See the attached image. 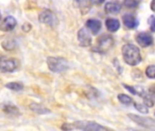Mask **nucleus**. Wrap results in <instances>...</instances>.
<instances>
[{"label":"nucleus","mask_w":155,"mask_h":131,"mask_svg":"<svg viewBox=\"0 0 155 131\" xmlns=\"http://www.w3.org/2000/svg\"><path fill=\"white\" fill-rule=\"evenodd\" d=\"M62 129H64V130H72L73 129L72 123H64L62 126Z\"/></svg>","instance_id":"bb28decb"},{"label":"nucleus","mask_w":155,"mask_h":131,"mask_svg":"<svg viewBox=\"0 0 155 131\" xmlns=\"http://www.w3.org/2000/svg\"><path fill=\"white\" fill-rule=\"evenodd\" d=\"M72 126H73V129H81V130L86 131H104L107 129L106 128L101 126L100 124L89 120L76 121L74 123H72Z\"/></svg>","instance_id":"7ed1b4c3"},{"label":"nucleus","mask_w":155,"mask_h":131,"mask_svg":"<svg viewBox=\"0 0 155 131\" xmlns=\"http://www.w3.org/2000/svg\"><path fill=\"white\" fill-rule=\"evenodd\" d=\"M105 26L110 32H116L120 27V22L115 18H107L105 21Z\"/></svg>","instance_id":"4468645a"},{"label":"nucleus","mask_w":155,"mask_h":131,"mask_svg":"<svg viewBox=\"0 0 155 131\" xmlns=\"http://www.w3.org/2000/svg\"><path fill=\"white\" fill-rule=\"evenodd\" d=\"M118 100L124 104V105H126V106H129L131 104H133V99L131 97H129L128 95H125V94H119L118 95Z\"/></svg>","instance_id":"a211bd4d"},{"label":"nucleus","mask_w":155,"mask_h":131,"mask_svg":"<svg viewBox=\"0 0 155 131\" xmlns=\"http://www.w3.org/2000/svg\"><path fill=\"white\" fill-rule=\"evenodd\" d=\"M38 19L41 23L51 27H54L58 24V18L56 17L55 14L50 9H44L43 11H41L39 13Z\"/></svg>","instance_id":"39448f33"},{"label":"nucleus","mask_w":155,"mask_h":131,"mask_svg":"<svg viewBox=\"0 0 155 131\" xmlns=\"http://www.w3.org/2000/svg\"><path fill=\"white\" fill-rule=\"evenodd\" d=\"M3 110L5 114L11 116V117H17L20 115V111L18 109V108H16L14 105H5L3 107Z\"/></svg>","instance_id":"dca6fc26"},{"label":"nucleus","mask_w":155,"mask_h":131,"mask_svg":"<svg viewBox=\"0 0 155 131\" xmlns=\"http://www.w3.org/2000/svg\"><path fill=\"white\" fill-rule=\"evenodd\" d=\"M30 109L36 113V114H39V115H45V114H48L50 113V110L48 109H46L45 107H44L43 105L41 104H37V103H32L30 106H29Z\"/></svg>","instance_id":"2eb2a0df"},{"label":"nucleus","mask_w":155,"mask_h":131,"mask_svg":"<svg viewBox=\"0 0 155 131\" xmlns=\"http://www.w3.org/2000/svg\"><path fill=\"white\" fill-rule=\"evenodd\" d=\"M76 5H80L81 4H82V2H83V0H73Z\"/></svg>","instance_id":"7c9ffc66"},{"label":"nucleus","mask_w":155,"mask_h":131,"mask_svg":"<svg viewBox=\"0 0 155 131\" xmlns=\"http://www.w3.org/2000/svg\"><path fill=\"white\" fill-rule=\"evenodd\" d=\"M140 4L139 0H124V5L127 8H136Z\"/></svg>","instance_id":"412c9836"},{"label":"nucleus","mask_w":155,"mask_h":131,"mask_svg":"<svg viewBox=\"0 0 155 131\" xmlns=\"http://www.w3.org/2000/svg\"><path fill=\"white\" fill-rule=\"evenodd\" d=\"M136 42L143 47H147L151 46L153 42V36L147 32H141L136 36Z\"/></svg>","instance_id":"6e6552de"},{"label":"nucleus","mask_w":155,"mask_h":131,"mask_svg":"<svg viewBox=\"0 0 155 131\" xmlns=\"http://www.w3.org/2000/svg\"><path fill=\"white\" fill-rule=\"evenodd\" d=\"M90 3H92L93 5H102L104 0H89Z\"/></svg>","instance_id":"cd10ccee"},{"label":"nucleus","mask_w":155,"mask_h":131,"mask_svg":"<svg viewBox=\"0 0 155 131\" xmlns=\"http://www.w3.org/2000/svg\"><path fill=\"white\" fill-rule=\"evenodd\" d=\"M22 29H23L24 32H29V31L32 29V26H31V24H29V23H25V24L22 26Z\"/></svg>","instance_id":"a878e982"},{"label":"nucleus","mask_w":155,"mask_h":131,"mask_svg":"<svg viewBox=\"0 0 155 131\" xmlns=\"http://www.w3.org/2000/svg\"><path fill=\"white\" fill-rule=\"evenodd\" d=\"M46 63L48 68L54 73L64 72L69 67L67 60L60 57H48L46 59Z\"/></svg>","instance_id":"f03ea898"},{"label":"nucleus","mask_w":155,"mask_h":131,"mask_svg":"<svg viewBox=\"0 0 155 131\" xmlns=\"http://www.w3.org/2000/svg\"><path fill=\"white\" fill-rule=\"evenodd\" d=\"M19 61L15 58L0 57V70L5 73H12L19 68Z\"/></svg>","instance_id":"20e7f679"},{"label":"nucleus","mask_w":155,"mask_h":131,"mask_svg":"<svg viewBox=\"0 0 155 131\" xmlns=\"http://www.w3.org/2000/svg\"><path fill=\"white\" fill-rule=\"evenodd\" d=\"M151 9L155 12V0H153L152 2H151Z\"/></svg>","instance_id":"c756f323"},{"label":"nucleus","mask_w":155,"mask_h":131,"mask_svg":"<svg viewBox=\"0 0 155 131\" xmlns=\"http://www.w3.org/2000/svg\"><path fill=\"white\" fill-rule=\"evenodd\" d=\"M146 76L149 78H155V65H151L149 66L146 70H145Z\"/></svg>","instance_id":"5701e85b"},{"label":"nucleus","mask_w":155,"mask_h":131,"mask_svg":"<svg viewBox=\"0 0 155 131\" xmlns=\"http://www.w3.org/2000/svg\"><path fill=\"white\" fill-rule=\"evenodd\" d=\"M5 88L13 91H21L24 88V85L20 82H10L5 85Z\"/></svg>","instance_id":"f3484780"},{"label":"nucleus","mask_w":155,"mask_h":131,"mask_svg":"<svg viewBox=\"0 0 155 131\" xmlns=\"http://www.w3.org/2000/svg\"><path fill=\"white\" fill-rule=\"evenodd\" d=\"M124 87L127 90H129L132 94H134V95H138V90H137L136 88H134V87H131V86L125 85V84H124Z\"/></svg>","instance_id":"393cba45"},{"label":"nucleus","mask_w":155,"mask_h":131,"mask_svg":"<svg viewBox=\"0 0 155 131\" xmlns=\"http://www.w3.org/2000/svg\"><path fill=\"white\" fill-rule=\"evenodd\" d=\"M114 45V39L109 35H103L97 40V49L102 53L107 52Z\"/></svg>","instance_id":"423d86ee"},{"label":"nucleus","mask_w":155,"mask_h":131,"mask_svg":"<svg viewBox=\"0 0 155 131\" xmlns=\"http://www.w3.org/2000/svg\"><path fill=\"white\" fill-rule=\"evenodd\" d=\"M148 25L150 26V29L153 32H155V16H151L148 18Z\"/></svg>","instance_id":"b1692460"},{"label":"nucleus","mask_w":155,"mask_h":131,"mask_svg":"<svg viewBox=\"0 0 155 131\" xmlns=\"http://www.w3.org/2000/svg\"><path fill=\"white\" fill-rule=\"evenodd\" d=\"M149 94L152 96V97H155V85H153L150 89H149Z\"/></svg>","instance_id":"c85d7f7f"},{"label":"nucleus","mask_w":155,"mask_h":131,"mask_svg":"<svg viewBox=\"0 0 155 131\" xmlns=\"http://www.w3.org/2000/svg\"><path fill=\"white\" fill-rule=\"evenodd\" d=\"M0 20H1V12H0Z\"/></svg>","instance_id":"2f4dec72"},{"label":"nucleus","mask_w":155,"mask_h":131,"mask_svg":"<svg viewBox=\"0 0 155 131\" xmlns=\"http://www.w3.org/2000/svg\"><path fill=\"white\" fill-rule=\"evenodd\" d=\"M134 106L135 108V109H137L139 112H141L142 114H147L149 112L148 107L145 104H141V103H134Z\"/></svg>","instance_id":"6ab92c4d"},{"label":"nucleus","mask_w":155,"mask_h":131,"mask_svg":"<svg viewBox=\"0 0 155 131\" xmlns=\"http://www.w3.org/2000/svg\"><path fill=\"white\" fill-rule=\"evenodd\" d=\"M77 37H78V41H79V43H80V45L82 47H89V46H91L92 37H91L89 32L85 28L83 27L78 31Z\"/></svg>","instance_id":"9d476101"},{"label":"nucleus","mask_w":155,"mask_h":131,"mask_svg":"<svg viewBox=\"0 0 155 131\" xmlns=\"http://www.w3.org/2000/svg\"><path fill=\"white\" fill-rule=\"evenodd\" d=\"M85 26L94 35H96L102 27V23L97 19H89L87 20Z\"/></svg>","instance_id":"f8f14e48"},{"label":"nucleus","mask_w":155,"mask_h":131,"mask_svg":"<svg viewBox=\"0 0 155 131\" xmlns=\"http://www.w3.org/2000/svg\"><path fill=\"white\" fill-rule=\"evenodd\" d=\"M15 43L14 40H10V39H7L5 41H4L2 43V47L5 49V50H12L15 48Z\"/></svg>","instance_id":"4be33fe9"},{"label":"nucleus","mask_w":155,"mask_h":131,"mask_svg":"<svg viewBox=\"0 0 155 131\" xmlns=\"http://www.w3.org/2000/svg\"><path fill=\"white\" fill-rule=\"evenodd\" d=\"M123 21H124V26L129 28V29H134L137 26H138V20L137 18L131 15V14H126L123 16Z\"/></svg>","instance_id":"9b49d317"},{"label":"nucleus","mask_w":155,"mask_h":131,"mask_svg":"<svg viewBox=\"0 0 155 131\" xmlns=\"http://www.w3.org/2000/svg\"><path fill=\"white\" fill-rule=\"evenodd\" d=\"M122 54L124 62L129 66H136L142 61L139 47L133 44H126L122 47Z\"/></svg>","instance_id":"f257e3e1"},{"label":"nucleus","mask_w":155,"mask_h":131,"mask_svg":"<svg viewBox=\"0 0 155 131\" xmlns=\"http://www.w3.org/2000/svg\"><path fill=\"white\" fill-rule=\"evenodd\" d=\"M16 25H17L16 19L14 16H8L0 24V30H2L4 32H9L11 30H13L16 26Z\"/></svg>","instance_id":"1a4fd4ad"},{"label":"nucleus","mask_w":155,"mask_h":131,"mask_svg":"<svg viewBox=\"0 0 155 131\" xmlns=\"http://www.w3.org/2000/svg\"><path fill=\"white\" fill-rule=\"evenodd\" d=\"M128 117L131 120L135 122L136 124L144 127V128H153L155 127V120L151 118H143L134 114H128Z\"/></svg>","instance_id":"0eeeda50"},{"label":"nucleus","mask_w":155,"mask_h":131,"mask_svg":"<svg viewBox=\"0 0 155 131\" xmlns=\"http://www.w3.org/2000/svg\"><path fill=\"white\" fill-rule=\"evenodd\" d=\"M104 10L107 14H118L121 11V5L118 2H108L104 6Z\"/></svg>","instance_id":"ddd939ff"},{"label":"nucleus","mask_w":155,"mask_h":131,"mask_svg":"<svg viewBox=\"0 0 155 131\" xmlns=\"http://www.w3.org/2000/svg\"><path fill=\"white\" fill-rule=\"evenodd\" d=\"M152 98H153V97H152L150 94H147V93H144L143 96L144 104H145L148 108H151V107H153V106H154V102H153V99Z\"/></svg>","instance_id":"aec40b11"}]
</instances>
